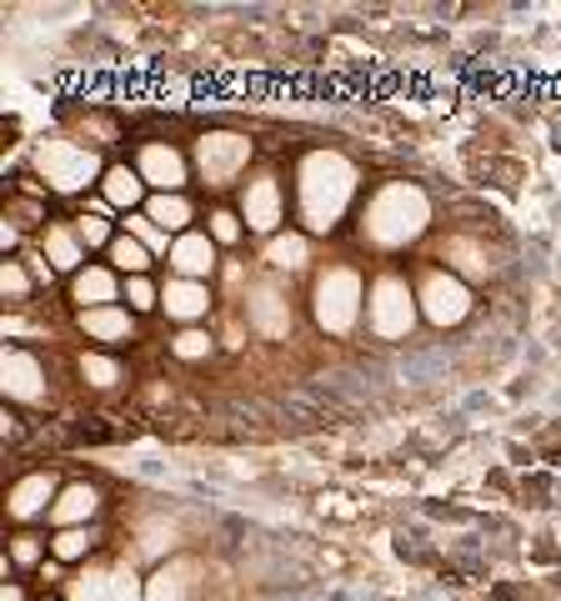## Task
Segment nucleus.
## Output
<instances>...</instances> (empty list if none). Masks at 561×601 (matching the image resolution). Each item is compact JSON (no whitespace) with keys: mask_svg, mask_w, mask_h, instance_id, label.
<instances>
[{"mask_svg":"<svg viewBox=\"0 0 561 601\" xmlns=\"http://www.w3.org/2000/svg\"><path fill=\"white\" fill-rule=\"evenodd\" d=\"M356 196V171L336 151H316L302 166V216L312 231H332Z\"/></svg>","mask_w":561,"mask_h":601,"instance_id":"nucleus-1","label":"nucleus"},{"mask_svg":"<svg viewBox=\"0 0 561 601\" xmlns=\"http://www.w3.org/2000/svg\"><path fill=\"white\" fill-rule=\"evenodd\" d=\"M427 221H431V201L416 186H406V181H391L366 206V236L376 246H406V241H416L427 231Z\"/></svg>","mask_w":561,"mask_h":601,"instance_id":"nucleus-2","label":"nucleus"},{"mask_svg":"<svg viewBox=\"0 0 561 601\" xmlns=\"http://www.w3.org/2000/svg\"><path fill=\"white\" fill-rule=\"evenodd\" d=\"M35 171H41L45 186H55V191H85L91 181H105L95 151H85V145H75V141H41L35 145Z\"/></svg>","mask_w":561,"mask_h":601,"instance_id":"nucleus-3","label":"nucleus"},{"mask_svg":"<svg viewBox=\"0 0 561 601\" xmlns=\"http://www.w3.org/2000/svg\"><path fill=\"white\" fill-rule=\"evenodd\" d=\"M356 312H361V276L351 266H332L316 281V322L332 336H346L356 326Z\"/></svg>","mask_w":561,"mask_h":601,"instance_id":"nucleus-4","label":"nucleus"},{"mask_svg":"<svg viewBox=\"0 0 561 601\" xmlns=\"http://www.w3.org/2000/svg\"><path fill=\"white\" fill-rule=\"evenodd\" d=\"M251 161V141L236 131H206L196 141V171L206 186H226V181H236L241 171H246Z\"/></svg>","mask_w":561,"mask_h":601,"instance_id":"nucleus-5","label":"nucleus"},{"mask_svg":"<svg viewBox=\"0 0 561 601\" xmlns=\"http://www.w3.org/2000/svg\"><path fill=\"white\" fill-rule=\"evenodd\" d=\"M416 326V296L411 286H406L401 276H381L371 286V332L386 336V342H396V336H406Z\"/></svg>","mask_w":561,"mask_h":601,"instance_id":"nucleus-6","label":"nucleus"},{"mask_svg":"<svg viewBox=\"0 0 561 601\" xmlns=\"http://www.w3.org/2000/svg\"><path fill=\"white\" fill-rule=\"evenodd\" d=\"M467 312H471V291L457 276H441V271L427 276V286H421V316L427 322L457 326V322H467Z\"/></svg>","mask_w":561,"mask_h":601,"instance_id":"nucleus-7","label":"nucleus"},{"mask_svg":"<svg viewBox=\"0 0 561 601\" xmlns=\"http://www.w3.org/2000/svg\"><path fill=\"white\" fill-rule=\"evenodd\" d=\"M141 181H146L156 196H181V186H186V156H181L176 145H146L141 151Z\"/></svg>","mask_w":561,"mask_h":601,"instance_id":"nucleus-8","label":"nucleus"},{"mask_svg":"<svg viewBox=\"0 0 561 601\" xmlns=\"http://www.w3.org/2000/svg\"><path fill=\"white\" fill-rule=\"evenodd\" d=\"M171 266H176V276L186 281H206L211 271H216V241L206 236V231H181L176 241H171Z\"/></svg>","mask_w":561,"mask_h":601,"instance_id":"nucleus-9","label":"nucleus"},{"mask_svg":"<svg viewBox=\"0 0 561 601\" xmlns=\"http://www.w3.org/2000/svg\"><path fill=\"white\" fill-rule=\"evenodd\" d=\"M0 381H6V396H11V401H41L45 396V371L31 352H6Z\"/></svg>","mask_w":561,"mask_h":601,"instance_id":"nucleus-10","label":"nucleus"},{"mask_svg":"<svg viewBox=\"0 0 561 601\" xmlns=\"http://www.w3.org/2000/svg\"><path fill=\"white\" fill-rule=\"evenodd\" d=\"M241 221H246L251 231H261V236H271V231L280 226V186H276V176L251 181L246 201H241Z\"/></svg>","mask_w":561,"mask_h":601,"instance_id":"nucleus-11","label":"nucleus"},{"mask_svg":"<svg viewBox=\"0 0 561 601\" xmlns=\"http://www.w3.org/2000/svg\"><path fill=\"white\" fill-rule=\"evenodd\" d=\"M161 306H166V316L171 322H201L206 316V306H211V291H206V281H186V276H176V281H166V291H161Z\"/></svg>","mask_w":561,"mask_h":601,"instance_id":"nucleus-12","label":"nucleus"},{"mask_svg":"<svg viewBox=\"0 0 561 601\" xmlns=\"http://www.w3.org/2000/svg\"><path fill=\"white\" fill-rule=\"evenodd\" d=\"M246 316H251V326H256L261 336H286V332H292V306L280 300L276 286H256V291H251Z\"/></svg>","mask_w":561,"mask_h":601,"instance_id":"nucleus-13","label":"nucleus"},{"mask_svg":"<svg viewBox=\"0 0 561 601\" xmlns=\"http://www.w3.org/2000/svg\"><path fill=\"white\" fill-rule=\"evenodd\" d=\"M95 507H101V497H95V487H85V481H75V487H65L61 497H55L51 507V521L55 527H85V521L95 517Z\"/></svg>","mask_w":561,"mask_h":601,"instance_id":"nucleus-14","label":"nucleus"},{"mask_svg":"<svg viewBox=\"0 0 561 601\" xmlns=\"http://www.w3.org/2000/svg\"><path fill=\"white\" fill-rule=\"evenodd\" d=\"M101 196L111 201L115 211H125V216H131V211L141 206V196H146V181H141V171H131V166H115V171H105V181H101Z\"/></svg>","mask_w":561,"mask_h":601,"instance_id":"nucleus-15","label":"nucleus"},{"mask_svg":"<svg viewBox=\"0 0 561 601\" xmlns=\"http://www.w3.org/2000/svg\"><path fill=\"white\" fill-rule=\"evenodd\" d=\"M55 481L51 477H26V481H16V491H11V517L16 521H31V517H41L45 507H55Z\"/></svg>","mask_w":561,"mask_h":601,"instance_id":"nucleus-16","label":"nucleus"},{"mask_svg":"<svg viewBox=\"0 0 561 601\" xmlns=\"http://www.w3.org/2000/svg\"><path fill=\"white\" fill-rule=\"evenodd\" d=\"M115 276L105 266H85L75 276V300H81V312H101V306H115Z\"/></svg>","mask_w":561,"mask_h":601,"instance_id":"nucleus-17","label":"nucleus"},{"mask_svg":"<svg viewBox=\"0 0 561 601\" xmlns=\"http://www.w3.org/2000/svg\"><path fill=\"white\" fill-rule=\"evenodd\" d=\"M81 332L91 336V342H125V336H131V312H121V306L81 312Z\"/></svg>","mask_w":561,"mask_h":601,"instance_id":"nucleus-18","label":"nucleus"},{"mask_svg":"<svg viewBox=\"0 0 561 601\" xmlns=\"http://www.w3.org/2000/svg\"><path fill=\"white\" fill-rule=\"evenodd\" d=\"M45 261H51L55 271H75V276H81V261H85L81 236L65 231V226H51V231H45Z\"/></svg>","mask_w":561,"mask_h":601,"instance_id":"nucleus-19","label":"nucleus"},{"mask_svg":"<svg viewBox=\"0 0 561 601\" xmlns=\"http://www.w3.org/2000/svg\"><path fill=\"white\" fill-rule=\"evenodd\" d=\"M186 577H191L186 561H171V567H161L156 577L146 581V601H186Z\"/></svg>","mask_w":561,"mask_h":601,"instance_id":"nucleus-20","label":"nucleus"},{"mask_svg":"<svg viewBox=\"0 0 561 601\" xmlns=\"http://www.w3.org/2000/svg\"><path fill=\"white\" fill-rule=\"evenodd\" d=\"M146 216L156 221L161 231H181L191 221V201L186 196H151L146 201Z\"/></svg>","mask_w":561,"mask_h":601,"instance_id":"nucleus-21","label":"nucleus"},{"mask_svg":"<svg viewBox=\"0 0 561 601\" xmlns=\"http://www.w3.org/2000/svg\"><path fill=\"white\" fill-rule=\"evenodd\" d=\"M266 261L276 271H296V266H306V236H271V246H266Z\"/></svg>","mask_w":561,"mask_h":601,"instance_id":"nucleus-22","label":"nucleus"},{"mask_svg":"<svg viewBox=\"0 0 561 601\" xmlns=\"http://www.w3.org/2000/svg\"><path fill=\"white\" fill-rule=\"evenodd\" d=\"M125 236H135V241H141V246L151 251V256H156V251H166V256H171V246H166V231H161L156 221L146 216V211H131V216H125Z\"/></svg>","mask_w":561,"mask_h":601,"instance_id":"nucleus-23","label":"nucleus"},{"mask_svg":"<svg viewBox=\"0 0 561 601\" xmlns=\"http://www.w3.org/2000/svg\"><path fill=\"white\" fill-rule=\"evenodd\" d=\"M71 601H111V571H85V577L65 581Z\"/></svg>","mask_w":561,"mask_h":601,"instance_id":"nucleus-24","label":"nucleus"},{"mask_svg":"<svg viewBox=\"0 0 561 601\" xmlns=\"http://www.w3.org/2000/svg\"><path fill=\"white\" fill-rule=\"evenodd\" d=\"M111 261H115L121 271H131V276H141V271L151 266V251L141 246L135 236H115V241H111Z\"/></svg>","mask_w":561,"mask_h":601,"instance_id":"nucleus-25","label":"nucleus"},{"mask_svg":"<svg viewBox=\"0 0 561 601\" xmlns=\"http://www.w3.org/2000/svg\"><path fill=\"white\" fill-rule=\"evenodd\" d=\"M81 376L91 386H115V381H121V366H115L111 356H101V352H85L81 356Z\"/></svg>","mask_w":561,"mask_h":601,"instance_id":"nucleus-26","label":"nucleus"},{"mask_svg":"<svg viewBox=\"0 0 561 601\" xmlns=\"http://www.w3.org/2000/svg\"><path fill=\"white\" fill-rule=\"evenodd\" d=\"M51 551H55V561H81L85 551H91V531H85V527H65L61 537L51 541Z\"/></svg>","mask_w":561,"mask_h":601,"instance_id":"nucleus-27","label":"nucleus"},{"mask_svg":"<svg viewBox=\"0 0 561 601\" xmlns=\"http://www.w3.org/2000/svg\"><path fill=\"white\" fill-rule=\"evenodd\" d=\"M125 306H131V312H151V306H161V291L151 286L146 276H131L125 281Z\"/></svg>","mask_w":561,"mask_h":601,"instance_id":"nucleus-28","label":"nucleus"},{"mask_svg":"<svg viewBox=\"0 0 561 601\" xmlns=\"http://www.w3.org/2000/svg\"><path fill=\"white\" fill-rule=\"evenodd\" d=\"M0 286H6V296H11V300H26V296H31V271H26L21 261H6Z\"/></svg>","mask_w":561,"mask_h":601,"instance_id":"nucleus-29","label":"nucleus"},{"mask_svg":"<svg viewBox=\"0 0 561 601\" xmlns=\"http://www.w3.org/2000/svg\"><path fill=\"white\" fill-rule=\"evenodd\" d=\"M171 346H176L181 361H201V356L211 352V336H206V332H196V326H186V332H181Z\"/></svg>","mask_w":561,"mask_h":601,"instance_id":"nucleus-30","label":"nucleus"},{"mask_svg":"<svg viewBox=\"0 0 561 601\" xmlns=\"http://www.w3.org/2000/svg\"><path fill=\"white\" fill-rule=\"evenodd\" d=\"M75 236H81V246H105L111 251V221H101V216H85L81 226H75Z\"/></svg>","mask_w":561,"mask_h":601,"instance_id":"nucleus-31","label":"nucleus"},{"mask_svg":"<svg viewBox=\"0 0 561 601\" xmlns=\"http://www.w3.org/2000/svg\"><path fill=\"white\" fill-rule=\"evenodd\" d=\"M211 241H221V246L241 241V216L236 211H216V216H211Z\"/></svg>","mask_w":561,"mask_h":601,"instance_id":"nucleus-32","label":"nucleus"},{"mask_svg":"<svg viewBox=\"0 0 561 601\" xmlns=\"http://www.w3.org/2000/svg\"><path fill=\"white\" fill-rule=\"evenodd\" d=\"M111 601H146V591L131 571H111Z\"/></svg>","mask_w":561,"mask_h":601,"instance_id":"nucleus-33","label":"nucleus"},{"mask_svg":"<svg viewBox=\"0 0 561 601\" xmlns=\"http://www.w3.org/2000/svg\"><path fill=\"white\" fill-rule=\"evenodd\" d=\"M11 561H16V567H35V561H41V537H31V531H26V537H16Z\"/></svg>","mask_w":561,"mask_h":601,"instance_id":"nucleus-34","label":"nucleus"},{"mask_svg":"<svg viewBox=\"0 0 561 601\" xmlns=\"http://www.w3.org/2000/svg\"><path fill=\"white\" fill-rule=\"evenodd\" d=\"M451 256H467V261H461V271H471V276H487V261H481L477 251L467 246V241H451Z\"/></svg>","mask_w":561,"mask_h":601,"instance_id":"nucleus-35","label":"nucleus"},{"mask_svg":"<svg viewBox=\"0 0 561 601\" xmlns=\"http://www.w3.org/2000/svg\"><path fill=\"white\" fill-rule=\"evenodd\" d=\"M0 601H26V597H21V587H16V581H6V591H0Z\"/></svg>","mask_w":561,"mask_h":601,"instance_id":"nucleus-36","label":"nucleus"}]
</instances>
